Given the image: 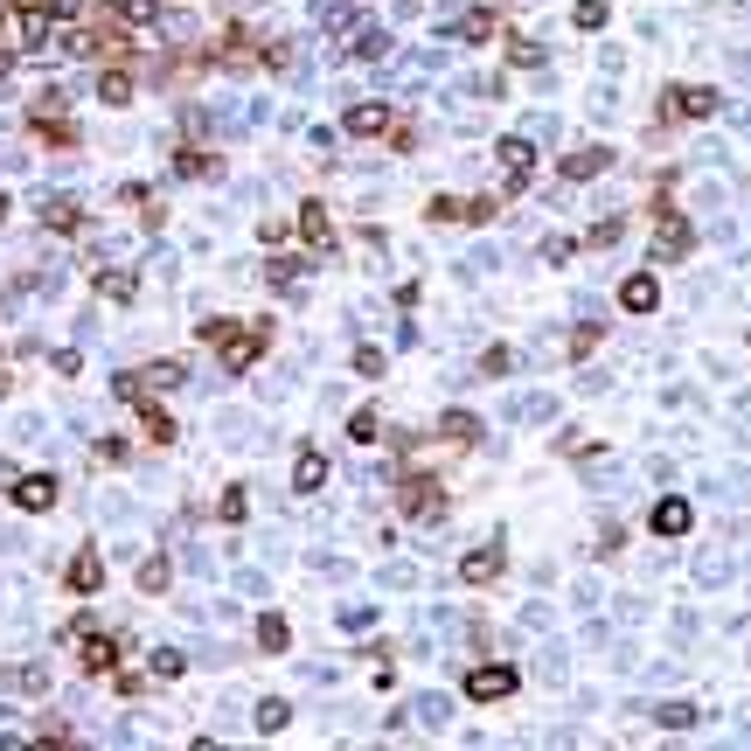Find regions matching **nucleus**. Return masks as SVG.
<instances>
[{
  "instance_id": "2",
  "label": "nucleus",
  "mask_w": 751,
  "mask_h": 751,
  "mask_svg": "<svg viewBox=\"0 0 751 751\" xmlns=\"http://www.w3.org/2000/svg\"><path fill=\"white\" fill-rule=\"evenodd\" d=\"M466 696H473V703H501V696H515V668H473V675H466Z\"/></svg>"
},
{
  "instance_id": "35",
  "label": "nucleus",
  "mask_w": 751,
  "mask_h": 751,
  "mask_svg": "<svg viewBox=\"0 0 751 751\" xmlns=\"http://www.w3.org/2000/svg\"><path fill=\"white\" fill-rule=\"evenodd\" d=\"M153 675H160V682H167V675H181V654H174V647H160V654H153Z\"/></svg>"
},
{
  "instance_id": "16",
  "label": "nucleus",
  "mask_w": 751,
  "mask_h": 751,
  "mask_svg": "<svg viewBox=\"0 0 751 751\" xmlns=\"http://www.w3.org/2000/svg\"><path fill=\"white\" fill-rule=\"evenodd\" d=\"M112 661H119V647H112L105 633H91V640H84V668H91V675H105Z\"/></svg>"
},
{
  "instance_id": "1",
  "label": "nucleus",
  "mask_w": 751,
  "mask_h": 751,
  "mask_svg": "<svg viewBox=\"0 0 751 751\" xmlns=\"http://www.w3.org/2000/svg\"><path fill=\"white\" fill-rule=\"evenodd\" d=\"M216 348H223V369H230V376H244V369L265 355V327H244V334H237V320H230V327L216 334Z\"/></svg>"
},
{
  "instance_id": "24",
  "label": "nucleus",
  "mask_w": 751,
  "mask_h": 751,
  "mask_svg": "<svg viewBox=\"0 0 751 751\" xmlns=\"http://www.w3.org/2000/svg\"><path fill=\"white\" fill-rule=\"evenodd\" d=\"M286 724H293V710H286L279 696H265V703H258V731H286Z\"/></svg>"
},
{
  "instance_id": "32",
  "label": "nucleus",
  "mask_w": 751,
  "mask_h": 751,
  "mask_svg": "<svg viewBox=\"0 0 751 751\" xmlns=\"http://www.w3.org/2000/svg\"><path fill=\"white\" fill-rule=\"evenodd\" d=\"M661 724H668V731H689V724H696V710H689V703H668V710H661Z\"/></svg>"
},
{
  "instance_id": "14",
  "label": "nucleus",
  "mask_w": 751,
  "mask_h": 751,
  "mask_svg": "<svg viewBox=\"0 0 751 751\" xmlns=\"http://www.w3.org/2000/svg\"><path fill=\"white\" fill-rule=\"evenodd\" d=\"M404 508H411V515H439V487H432V480H411V487H404Z\"/></svg>"
},
{
  "instance_id": "19",
  "label": "nucleus",
  "mask_w": 751,
  "mask_h": 751,
  "mask_svg": "<svg viewBox=\"0 0 751 751\" xmlns=\"http://www.w3.org/2000/svg\"><path fill=\"white\" fill-rule=\"evenodd\" d=\"M98 98H105V105H126V98H133V77H126V70H105V77H98Z\"/></svg>"
},
{
  "instance_id": "28",
  "label": "nucleus",
  "mask_w": 751,
  "mask_h": 751,
  "mask_svg": "<svg viewBox=\"0 0 751 751\" xmlns=\"http://www.w3.org/2000/svg\"><path fill=\"white\" fill-rule=\"evenodd\" d=\"M7 682H14V689H28V696H42V689H49V668H14Z\"/></svg>"
},
{
  "instance_id": "29",
  "label": "nucleus",
  "mask_w": 751,
  "mask_h": 751,
  "mask_svg": "<svg viewBox=\"0 0 751 751\" xmlns=\"http://www.w3.org/2000/svg\"><path fill=\"white\" fill-rule=\"evenodd\" d=\"M348 439L369 446V439H376V411H355V418H348Z\"/></svg>"
},
{
  "instance_id": "6",
  "label": "nucleus",
  "mask_w": 751,
  "mask_h": 751,
  "mask_svg": "<svg viewBox=\"0 0 751 751\" xmlns=\"http://www.w3.org/2000/svg\"><path fill=\"white\" fill-rule=\"evenodd\" d=\"M654 251H661V258H682V251H689V223L661 209V230H654Z\"/></svg>"
},
{
  "instance_id": "13",
  "label": "nucleus",
  "mask_w": 751,
  "mask_h": 751,
  "mask_svg": "<svg viewBox=\"0 0 751 751\" xmlns=\"http://www.w3.org/2000/svg\"><path fill=\"white\" fill-rule=\"evenodd\" d=\"M320 480H327V459H320V452H300V466H293V487H300V494H313Z\"/></svg>"
},
{
  "instance_id": "25",
  "label": "nucleus",
  "mask_w": 751,
  "mask_h": 751,
  "mask_svg": "<svg viewBox=\"0 0 751 751\" xmlns=\"http://www.w3.org/2000/svg\"><path fill=\"white\" fill-rule=\"evenodd\" d=\"M174 383H181V362H153L140 376V390H174Z\"/></svg>"
},
{
  "instance_id": "8",
  "label": "nucleus",
  "mask_w": 751,
  "mask_h": 751,
  "mask_svg": "<svg viewBox=\"0 0 751 751\" xmlns=\"http://www.w3.org/2000/svg\"><path fill=\"white\" fill-rule=\"evenodd\" d=\"M300 237H306V244H320V251L334 244V223H327V209H320V202H306V209H300Z\"/></svg>"
},
{
  "instance_id": "5",
  "label": "nucleus",
  "mask_w": 751,
  "mask_h": 751,
  "mask_svg": "<svg viewBox=\"0 0 751 751\" xmlns=\"http://www.w3.org/2000/svg\"><path fill=\"white\" fill-rule=\"evenodd\" d=\"M494 160L508 167V188H522V181H529V160H536V147H529V140H501V147H494Z\"/></svg>"
},
{
  "instance_id": "22",
  "label": "nucleus",
  "mask_w": 751,
  "mask_h": 751,
  "mask_svg": "<svg viewBox=\"0 0 751 751\" xmlns=\"http://www.w3.org/2000/svg\"><path fill=\"white\" fill-rule=\"evenodd\" d=\"M98 293H105V300H133V293H140V279H133V272H105V279H98Z\"/></svg>"
},
{
  "instance_id": "33",
  "label": "nucleus",
  "mask_w": 751,
  "mask_h": 751,
  "mask_svg": "<svg viewBox=\"0 0 751 751\" xmlns=\"http://www.w3.org/2000/svg\"><path fill=\"white\" fill-rule=\"evenodd\" d=\"M619 237H626V223H619V216H605V223L585 237V244H619Z\"/></svg>"
},
{
  "instance_id": "12",
  "label": "nucleus",
  "mask_w": 751,
  "mask_h": 751,
  "mask_svg": "<svg viewBox=\"0 0 751 751\" xmlns=\"http://www.w3.org/2000/svg\"><path fill=\"white\" fill-rule=\"evenodd\" d=\"M439 432H446L452 446H466V439H480V418H473V411H446V418H439Z\"/></svg>"
},
{
  "instance_id": "34",
  "label": "nucleus",
  "mask_w": 751,
  "mask_h": 751,
  "mask_svg": "<svg viewBox=\"0 0 751 751\" xmlns=\"http://www.w3.org/2000/svg\"><path fill=\"white\" fill-rule=\"evenodd\" d=\"M369 619H376V605H348V612H341V626H348V633H362Z\"/></svg>"
},
{
  "instance_id": "31",
  "label": "nucleus",
  "mask_w": 751,
  "mask_h": 751,
  "mask_svg": "<svg viewBox=\"0 0 751 751\" xmlns=\"http://www.w3.org/2000/svg\"><path fill=\"white\" fill-rule=\"evenodd\" d=\"M244 508H251V501H244V487H230V494H223V508H216V515H223V522H244Z\"/></svg>"
},
{
  "instance_id": "17",
  "label": "nucleus",
  "mask_w": 751,
  "mask_h": 751,
  "mask_svg": "<svg viewBox=\"0 0 751 751\" xmlns=\"http://www.w3.org/2000/svg\"><path fill=\"white\" fill-rule=\"evenodd\" d=\"M619 300L633 306V313H654V300H661V286H654V279H626V293H619Z\"/></svg>"
},
{
  "instance_id": "10",
  "label": "nucleus",
  "mask_w": 751,
  "mask_h": 751,
  "mask_svg": "<svg viewBox=\"0 0 751 751\" xmlns=\"http://www.w3.org/2000/svg\"><path fill=\"white\" fill-rule=\"evenodd\" d=\"M348 56H362V63H376V56H390V35H383V28H355V42H348Z\"/></svg>"
},
{
  "instance_id": "3",
  "label": "nucleus",
  "mask_w": 751,
  "mask_h": 751,
  "mask_svg": "<svg viewBox=\"0 0 751 751\" xmlns=\"http://www.w3.org/2000/svg\"><path fill=\"white\" fill-rule=\"evenodd\" d=\"M668 112H675V119H710V112H717V91L675 84V91H668Z\"/></svg>"
},
{
  "instance_id": "26",
  "label": "nucleus",
  "mask_w": 751,
  "mask_h": 751,
  "mask_svg": "<svg viewBox=\"0 0 751 751\" xmlns=\"http://www.w3.org/2000/svg\"><path fill=\"white\" fill-rule=\"evenodd\" d=\"M140 418H147V439H153V446H167V439H174V425H167V411H153L147 397H140Z\"/></svg>"
},
{
  "instance_id": "9",
  "label": "nucleus",
  "mask_w": 751,
  "mask_h": 751,
  "mask_svg": "<svg viewBox=\"0 0 751 751\" xmlns=\"http://www.w3.org/2000/svg\"><path fill=\"white\" fill-rule=\"evenodd\" d=\"M42 223H49V230H77V223H84V209H77L70 195H49V202H42Z\"/></svg>"
},
{
  "instance_id": "7",
  "label": "nucleus",
  "mask_w": 751,
  "mask_h": 751,
  "mask_svg": "<svg viewBox=\"0 0 751 751\" xmlns=\"http://www.w3.org/2000/svg\"><path fill=\"white\" fill-rule=\"evenodd\" d=\"M348 133H355V140L390 133V105H355V112H348Z\"/></svg>"
},
{
  "instance_id": "27",
  "label": "nucleus",
  "mask_w": 751,
  "mask_h": 751,
  "mask_svg": "<svg viewBox=\"0 0 751 751\" xmlns=\"http://www.w3.org/2000/svg\"><path fill=\"white\" fill-rule=\"evenodd\" d=\"M167 578H174L167 557H147V564H140V592H167Z\"/></svg>"
},
{
  "instance_id": "36",
  "label": "nucleus",
  "mask_w": 751,
  "mask_h": 751,
  "mask_svg": "<svg viewBox=\"0 0 751 751\" xmlns=\"http://www.w3.org/2000/svg\"><path fill=\"white\" fill-rule=\"evenodd\" d=\"M605 21V0H578V28H599Z\"/></svg>"
},
{
  "instance_id": "11",
  "label": "nucleus",
  "mask_w": 751,
  "mask_h": 751,
  "mask_svg": "<svg viewBox=\"0 0 751 751\" xmlns=\"http://www.w3.org/2000/svg\"><path fill=\"white\" fill-rule=\"evenodd\" d=\"M689 529V501H661L654 508V536H682Z\"/></svg>"
},
{
  "instance_id": "21",
  "label": "nucleus",
  "mask_w": 751,
  "mask_h": 751,
  "mask_svg": "<svg viewBox=\"0 0 751 751\" xmlns=\"http://www.w3.org/2000/svg\"><path fill=\"white\" fill-rule=\"evenodd\" d=\"M487 35H494V14H487V7H473V14L459 21V42H487Z\"/></svg>"
},
{
  "instance_id": "23",
  "label": "nucleus",
  "mask_w": 751,
  "mask_h": 751,
  "mask_svg": "<svg viewBox=\"0 0 751 751\" xmlns=\"http://www.w3.org/2000/svg\"><path fill=\"white\" fill-rule=\"evenodd\" d=\"M258 647H265V654H279V647H286V619H279V612H265V619H258Z\"/></svg>"
},
{
  "instance_id": "30",
  "label": "nucleus",
  "mask_w": 751,
  "mask_h": 751,
  "mask_svg": "<svg viewBox=\"0 0 751 751\" xmlns=\"http://www.w3.org/2000/svg\"><path fill=\"white\" fill-rule=\"evenodd\" d=\"M160 14V0H119V21H153Z\"/></svg>"
},
{
  "instance_id": "15",
  "label": "nucleus",
  "mask_w": 751,
  "mask_h": 751,
  "mask_svg": "<svg viewBox=\"0 0 751 751\" xmlns=\"http://www.w3.org/2000/svg\"><path fill=\"white\" fill-rule=\"evenodd\" d=\"M494 571H501V557H494V550H473V557L459 564V578H466V585H487Z\"/></svg>"
},
{
  "instance_id": "18",
  "label": "nucleus",
  "mask_w": 751,
  "mask_h": 751,
  "mask_svg": "<svg viewBox=\"0 0 751 751\" xmlns=\"http://www.w3.org/2000/svg\"><path fill=\"white\" fill-rule=\"evenodd\" d=\"M605 160H612L605 147H585V153H571V160H564V174H571V181H585V174H599Z\"/></svg>"
},
{
  "instance_id": "4",
  "label": "nucleus",
  "mask_w": 751,
  "mask_h": 751,
  "mask_svg": "<svg viewBox=\"0 0 751 751\" xmlns=\"http://www.w3.org/2000/svg\"><path fill=\"white\" fill-rule=\"evenodd\" d=\"M14 501H21L28 515H42V508H56V480H49V473H28V480H14Z\"/></svg>"
},
{
  "instance_id": "20",
  "label": "nucleus",
  "mask_w": 751,
  "mask_h": 751,
  "mask_svg": "<svg viewBox=\"0 0 751 751\" xmlns=\"http://www.w3.org/2000/svg\"><path fill=\"white\" fill-rule=\"evenodd\" d=\"M70 585H77V592H98V585H105V564H98V557H77V564H70Z\"/></svg>"
}]
</instances>
